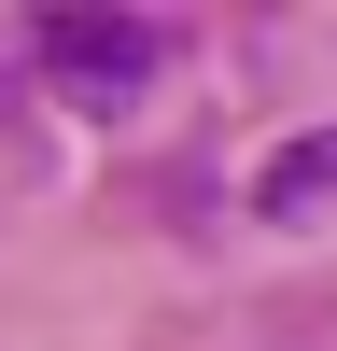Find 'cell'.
Here are the masks:
<instances>
[{"mask_svg": "<svg viewBox=\"0 0 337 351\" xmlns=\"http://www.w3.org/2000/svg\"><path fill=\"white\" fill-rule=\"evenodd\" d=\"M28 56H42L84 112H127L140 84H155L168 43H155V14H42V28H28Z\"/></svg>", "mask_w": 337, "mask_h": 351, "instance_id": "obj_1", "label": "cell"}, {"mask_svg": "<svg viewBox=\"0 0 337 351\" xmlns=\"http://www.w3.org/2000/svg\"><path fill=\"white\" fill-rule=\"evenodd\" d=\"M253 197H267L281 225H309V211H337V127H309V141H281V155H267V183H253Z\"/></svg>", "mask_w": 337, "mask_h": 351, "instance_id": "obj_2", "label": "cell"}]
</instances>
